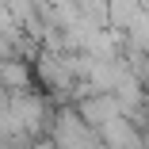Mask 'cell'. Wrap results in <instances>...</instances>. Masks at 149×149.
Returning a JSON list of instances; mask_svg holds the SVG:
<instances>
[{
    "label": "cell",
    "mask_w": 149,
    "mask_h": 149,
    "mask_svg": "<svg viewBox=\"0 0 149 149\" xmlns=\"http://www.w3.org/2000/svg\"><path fill=\"white\" fill-rule=\"evenodd\" d=\"M50 141H57V145H80V141L100 145V134H96V126H88L80 118V111L65 107V111H57L50 118Z\"/></svg>",
    "instance_id": "1"
},
{
    "label": "cell",
    "mask_w": 149,
    "mask_h": 149,
    "mask_svg": "<svg viewBox=\"0 0 149 149\" xmlns=\"http://www.w3.org/2000/svg\"><path fill=\"white\" fill-rule=\"evenodd\" d=\"M35 73L27 69L19 57H0V88L4 92H15V88H31Z\"/></svg>",
    "instance_id": "2"
}]
</instances>
